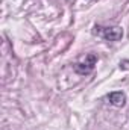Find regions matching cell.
<instances>
[{"mask_svg":"<svg viewBox=\"0 0 129 130\" xmlns=\"http://www.w3.org/2000/svg\"><path fill=\"white\" fill-rule=\"evenodd\" d=\"M96 64H97V56L94 55V53H88V55L85 56V61L74 64L73 68H74V71H76L78 74L87 76V74H90V73L94 70Z\"/></svg>","mask_w":129,"mask_h":130,"instance_id":"6da1fadb","label":"cell"},{"mask_svg":"<svg viewBox=\"0 0 129 130\" xmlns=\"http://www.w3.org/2000/svg\"><path fill=\"white\" fill-rule=\"evenodd\" d=\"M100 35L106 39V41H119L123 36V29L119 26H112V27H102Z\"/></svg>","mask_w":129,"mask_h":130,"instance_id":"7a4b0ae2","label":"cell"},{"mask_svg":"<svg viewBox=\"0 0 129 130\" xmlns=\"http://www.w3.org/2000/svg\"><path fill=\"white\" fill-rule=\"evenodd\" d=\"M108 100L111 104H114L117 107H123L126 104V94L122 91H114V92L108 94Z\"/></svg>","mask_w":129,"mask_h":130,"instance_id":"3957f363","label":"cell"}]
</instances>
